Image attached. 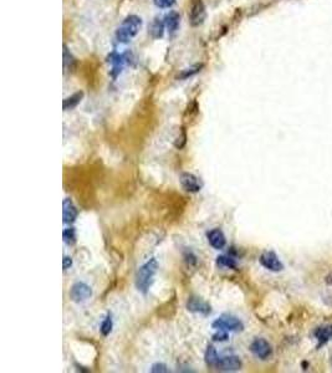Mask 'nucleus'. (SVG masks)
<instances>
[{"instance_id":"nucleus-1","label":"nucleus","mask_w":332,"mask_h":373,"mask_svg":"<svg viewBox=\"0 0 332 373\" xmlns=\"http://www.w3.org/2000/svg\"><path fill=\"white\" fill-rule=\"evenodd\" d=\"M158 270V263L155 258L150 259L147 263L143 264L140 269L137 270L136 274V286L138 291L142 293H147L150 287L152 286L153 281H155V275Z\"/></svg>"},{"instance_id":"nucleus-2","label":"nucleus","mask_w":332,"mask_h":373,"mask_svg":"<svg viewBox=\"0 0 332 373\" xmlns=\"http://www.w3.org/2000/svg\"><path fill=\"white\" fill-rule=\"evenodd\" d=\"M141 26H142V19L136 17V15H129L126 19L123 20V23L121 24V26L116 31V38L119 42H128L131 41L135 36L137 35V33L140 31Z\"/></svg>"},{"instance_id":"nucleus-3","label":"nucleus","mask_w":332,"mask_h":373,"mask_svg":"<svg viewBox=\"0 0 332 373\" xmlns=\"http://www.w3.org/2000/svg\"><path fill=\"white\" fill-rule=\"evenodd\" d=\"M213 329L215 330H225V331H243L244 324L238 319V317L232 316V315H223L219 319H217L212 324Z\"/></svg>"},{"instance_id":"nucleus-4","label":"nucleus","mask_w":332,"mask_h":373,"mask_svg":"<svg viewBox=\"0 0 332 373\" xmlns=\"http://www.w3.org/2000/svg\"><path fill=\"white\" fill-rule=\"evenodd\" d=\"M250 351L259 359H269L273 356V347L265 338H255L250 343Z\"/></svg>"},{"instance_id":"nucleus-5","label":"nucleus","mask_w":332,"mask_h":373,"mask_svg":"<svg viewBox=\"0 0 332 373\" xmlns=\"http://www.w3.org/2000/svg\"><path fill=\"white\" fill-rule=\"evenodd\" d=\"M259 263L260 265L273 272H279L284 269V264L281 263L279 256L274 251H265V253H262L259 258Z\"/></svg>"},{"instance_id":"nucleus-6","label":"nucleus","mask_w":332,"mask_h":373,"mask_svg":"<svg viewBox=\"0 0 332 373\" xmlns=\"http://www.w3.org/2000/svg\"><path fill=\"white\" fill-rule=\"evenodd\" d=\"M243 367V362L238 356H224L219 357L215 369L223 372H235L241 369Z\"/></svg>"},{"instance_id":"nucleus-7","label":"nucleus","mask_w":332,"mask_h":373,"mask_svg":"<svg viewBox=\"0 0 332 373\" xmlns=\"http://www.w3.org/2000/svg\"><path fill=\"white\" fill-rule=\"evenodd\" d=\"M179 182L183 189L189 193H198L203 187L201 179L193 173H189V172H183L179 177Z\"/></svg>"},{"instance_id":"nucleus-8","label":"nucleus","mask_w":332,"mask_h":373,"mask_svg":"<svg viewBox=\"0 0 332 373\" xmlns=\"http://www.w3.org/2000/svg\"><path fill=\"white\" fill-rule=\"evenodd\" d=\"M92 296V290L85 282H76L70 290V297L74 303H84Z\"/></svg>"},{"instance_id":"nucleus-9","label":"nucleus","mask_w":332,"mask_h":373,"mask_svg":"<svg viewBox=\"0 0 332 373\" xmlns=\"http://www.w3.org/2000/svg\"><path fill=\"white\" fill-rule=\"evenodd\" d=\"M206 17L207 13L203 2H202V0H194L192 7H190L189 12L190 24H192L193 26H199L201 24H203L204 20H206Z\"/></svg>"},{"instance_id":"nucleus-10","label":"nucleus","mask_w":332,"mask_h":373,"mask_svg":"<svg viewBox=\"0 0 332 373\" xmlns=\"http://www.w3.org/2000/svg\"><path fill=\"white\" fill-rule=\"evenodd\" d=\"M187 310L190 312H194V314H201L203 315V316H208L212 312L211 305H209V304H207L206 301H203L202 299L194 297V296H192V297L188 300Z\"/></svg>"},{"instance_id":"nucleus-11","label":"nucleus","mask_w":332,"mask_h":373,"mask_svg":"<svg viewBox=\"0 0 332 373\" xmlns=\"http://www.w3.org/2000/svg\"><path fill=\"white\" fill-rule=\"evenodd\" d=\"M79 210L76 205L74 204L73 199L65 198L62 202V218L65 224H73L78 219Z\"/></svg>"},{"instance_id":"nucleus-12","label":"nucleus","mask_w":332,"mask_h":373,"mask_svg":"<svg viewBox=\"0 0 332 373\" xmlns=\"http://www.w3.org/2000/svg\"><path fill=\"white\" fill-rule=\"evenodd\" d=\"M207 238H208L209 244L217 250H222L227 245V239H225L224 233L218 228L212 229L211 232L207 233Z\"/></svg>"},{"instance_id":"nucleus-13","label":"nucleus","mask_w":332,"mask_h":373,"mask_svg":"<svg viewBox=\"0 0 332 373\" xmlns=\"http://www.w3.org/2000/svg\"><path fill=\"white\" fill-rule=\"evenodd\" d=\"M315 338L317 340V347L332 341V325L318 327L315 331Z\"/></svg>"},{"instance_id":"nucleus-14","label":"nucleus","mask_w":332,"mask_h":373,"mask_svg":"<svg viewBox=\"0 0 332 373\" xmlns=\"http://www.w3.org/2000/svg\"><path fill=\"white\" fill-rule=\"evenodd\" d=\"M179 20H180L179 14L176 12H171L166 18H164V24H166L169 33L171 34L176 33L178 26H179Z\"/></svg>"},{"instance_id":"nucleus-15","label":"nucleus","mask_w":332,"mask_h":373,"mask_svg":"<svg viewBox=\"0 0 332 373\" xmlns=\"http://www.w3.org/2000/svg\"><path fill=\"white\" fill-rule=\"evenodd\" d=\"M82 99H84V92H82V91L76 92V94H74L73 96L65 99V100H63V104H62L63 111L74 110V108H75L76 106H78L80 102H81Z\"/></svg>"},{"instance_id":"nucleus-16","label":"nucleus","mask_w":332,"mask_h":373,"mask_svg":"<svg viewBox=\"0 0 332 373\" xmlns=\"http://www.w3.org/2000/svg\"><path fill=\"white\" fill-rule=\"evenodd\" d=\"M204 359H206L207 366L215 368L218 361H219V356H218V352H217V350H215L214 346L209 345L208 347H207L206 354H204Z\"/></svg>"},{"instance_id":"nucleus-17","label":"nucleus","mask_w":332,"mask_h":373,"mask_svg":"<svg viewBox=\"0 0 332 373\" xmlns=\"http://www.w3.org/2000/svg\"><path fill=\"white\" fill-rule=\"evenodd\" d=\"M217 264H218V266H220V268H225V269L236 270V268H238V264H236L235 259L232 258V256H229V255L218 256Z\"/></svg>"},{"instance_id":"nucleus-18","label":"nucleus","mask_w":332,"mask_h":373,"mask_svg":"<svg viewBox=\"0 0 332 373\" xmlns=\"http://www.w3.org/2000/svg\"><path fill=\"white\" fill-rule=\"evenodd\" d=\"M76 66V60L75 57L71 55V52L69 51L68 47L63 46V68L66 71H73Z\"/></svg>"},{"instance_id":"nucleus-19","label":"nucleus","mask_w":332,"mask_h":373,"mask_svg":"<svg viewBox=\"0 0 332 373\" xmlns=\"http://www.w3.org/2000/svg\"><path fill=\"white\" fill-rule=\"evenodd\" d=\"M112 327H113V322H112V316L111 314H107L106 319L103 320L102 324H101L100 331L102 333V336H108L111 332H112Z\"/></svg>"},{"instance_id":"nucleus-20","label":"nucleus","mask_w":332,"mask_h":373,"mask_svg":"<svg viewBox=\"0 0 332 373\" xmlns=\"http://www.w3.org/2000/svg\"><path fill=\"white\" fill-rule=\"evenodd\" d=\"M163 30H164V24L162 23L159 19H156L153 21L152 28H151V34L155 39H159L163 36Z\"/></svg>"},{"instance_id":"nucleus-21","label":"nucleus","mask_w":332,"mask_h":373,"mask_svg":"<svg viewBox=\"0 0 332 373\" xmlns=\"http://www.w3.org/2000/svg\"><path fill=\"white\" fill-rule=\"evenodd\" d=\"M202 67H203V65H202V63H198V65L192 66V67L185 68V70H183L182 72L179 73V76H178V79H183V80H184V79L190 78V76L195 75L196 72H199V71H201V68H202Z\"/></svg>"},{"instance_id":"nucleus-22","label":"nucleus","mask_w":332,"mask_h":373,"mask_svg":"<svg viewBox=\"0 0 332 373\" xmlns=\"http://www.w3.org/2000/svg\"><path fill=\"white\" fill-rule=\"evenodd\" d=\"M63 242L68 245H74L76 243V232L74 228H68L63 230L62 233Z\"/></svg>"},{"instance_id":"nucleus-23","label":"nucleus","mask_w":332,"mask_h":373,"mask_svg":"<svg viewBox=\"0 0 332 373\" xmlns=\"http://www.w3.org/2000/svg\"><path fill=\"white\" fill-rule=\"evenodd\" d=\"M228 338H229V336L225 330H218V332L213 335V341L215 342H225Z\"/></svg>"},{"instance_id":"nucleus-24","label":"nucleus","mask_w":332,"mask_h":373,"mask_svg":"<svg viewBox=\"0 0 332 373\" xmlns=\"http://www.w3.org/2000/svg\"><path fill=\"white\" fill-rule=\"evenodd\" d=\"M156 7L162 8V9H166V8H171L176 4V0H153Z\"/></svg>"},{"instance_id":"nucleus-25","label":"nucleus","mask_w":332,"mask_h":373,"mask_svg":"<svg viewBox=\"0 0 332 373\" xmlns=\"http://www.w3.org/2000/svg\"><path fill=\"white\" fill-rule=\"evenodd\" d=\"M184 260L188 265H195L196 264V256L193 251L185 250L184 253Z\"/></svg>"},{"instance_id":"nucleus-26","label":"nucleus","mask_w":332,"mask_h":373,"mask_svg":"<svg viewBox=\"0 0 332 373\" xmlns=\"http://www.w3.org/2000/svg\"><path fill=\"white\" fill-rule=\"evenodd\" d=\"M151 372H152V373H167V372H169V369H168V367H167L164 363H159V362H157V363H155L152 366V368H151Z\"/></svg>"},{"instance_id":"nucleus-27","label":"nucleus","mask_w":332,"mask_h":373,"mask_svg":"<svg viewBox=\"0 0 332 373\" xmlns=\"http://www.w3.org/2000/svg\"><path fill=\"white\" fill-rule=\"evenodd\" d=\"M73 266V259L70 256H63L62 259V268L63 270H69Z\"/></svg>"},{"instance_id":"nucleus-28","label":"nucleus","mask_w":332,"mask_h":373,"mask_svg":"<svg viewBox=\"0 0 332 373\" xmlns=\"http://www.w3.org/2000/svg\"><path fill=\"white\" fill-rule=\"evenodd\" d=\"M331 362H332V357H331Z\"/></svg>"}]
</instances>
